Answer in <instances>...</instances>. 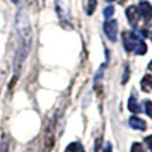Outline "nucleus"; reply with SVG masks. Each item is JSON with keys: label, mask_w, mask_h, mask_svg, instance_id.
<instances>
[{"label": "nucleus", "mask_w": 152, "mask_h": 152, "mask_svg": "<svg viewBox=\"0 0 152 152\" xmlns=\"http://www.w3.org/2000/svg\"><path fill=\"white\" fill-rule=\"evenodd\" d=\"M131 152H145V151H144V148L142 147L140 143H134L131 147Z\"/></svg>", "instance_id": "16"}, {"label": "nucleus", "mask_w": 152, "mask_h": 152, "mask_svg": "<svg viewBox=\"0 0 152 152\" xmlns=\"http://www.w3.org/2000/svg\"><path fill=\"white\" fill-rule=\"evenodd\" d=\"M128 77H129V68L126 67V72H124V77H123V84H126L128 81Z\"/></svg>", "instance_id": "18"}, {"label": "nucleus", "mask_w": 152, "mask_h": 152, "mask_svg": "<svg viewBox=\"0 0 152 152\" xmlns=\"http://www.w3.org/2000/svg\"><path fill=\"white\" fill-rule=\"evenodd\" d=\"M137 10H139V13L143 16L145 21H150L152 19V5L148 1H142L137 7Z\"/></svg>", "instance_id": "5"}, {"label": "nucleus", "mask_w": 152, "mask_h": 152, "mask_svg": "<svg viewBox=\"0 0 152 152\" xmlns=\"http://www.w3.org/2000/svg\"><path fill=\"white\" fill-rule=\"evenodd\" d=\"M0 152H8V139L3 137L1 143H0Z\"/></svg>", "instance_id": "15"}, {"label": "nucleus", "mask_w": 152, "mask_h": 152, "mask_svg": "<svg viewBox=\"0 0 152 152\" xmlns=\"http://www.w3.org/2000/svg\"><path fill=\"white\" fill-rule=\"evenodd\" d=\"M96 8V0H88V5H87V13L88 15H92Z\"/></svg>", "instance_id": "12"}, {"label": "nucleus", "mask_w": 152, "mask_h": 152, "mask_svg": "<svg viewBox=\"0 0 152 152\" xmlns=\"http://www.w3.org/2000/svg\"><path fill=\"white\" fill-rule=\"evenodd\" d=\"M144 143L148 145V148H150V150L152 151V135H150V136L145 137V139H144Z\"/></svg>", "instance_id": "17"}, {"label": "nucleus", "mask_w": 152, "mask_h": 152, "mask_svg": "<svg viewBox=\"0 0 152 152\" xmlns=\"http://www.w3.org/2000/svg\"><path fill=\"white\" fill-rule=\"evenodd\" d=\"M127 19H128L129 24L131 26H136L137 21H139V10H137V7H134V5H131V7L127 8Z\"/></svg>", "instance_id": "6"}, {"label": "nucleus", "mask_w": 152, "mask_h": 152, "mask_svg": "<svg viewBox=\"0 0 152 152\" xmlns=\"http://www.w3.org/2000/svg\"><path fill=\"white\" fill-rule=\"evenodd\" d=\"M28 1H34V0H28Z\"/></svg>", "instance_id": "22"}, {"label": "nucleus", "mask_w": 152, "mask_h": 152, "mask_svg": "<svg viewBox=\"0 0 152 152\" xmlns=\"http://www.w3.org/2000/svg\"><path fill=\"white\" fill-rule=\"evenodd\" d=\"M107 1H110V3H111V1H113V0H107Z\"/></svg>", "instance_id": "21"}, {"label": "nucleus", "mask_w": 152, "mask_h": 152, "mask_svg": "<svg viewBox=\"0 0 152 152\" xmlns=\"http://www.w3.org/2000/svg\"><path fill=\"white\" fill-rule=\"evenodd\" d=\"M134 51L136 55H144V53L147 52V45H145V43L140 39L139 42H137V44H136V47H135Z\"/></svg>", "instance_id": "11"}, {"label": "nucleus", "mask_w": 152, "mask_h": 152, "mask_svg": "<svg viewBox=\"0 0 152 152\" xmlns=\"http://www.w3.org/2000/svg\"><path fill=\"white\" fill-rule=\"evenodd\" d=\"M128 110L131 111L132 113H139L140 112V107L137 104V100H136V96L135 95H131L128 100Z\"/></svg>", "instance_id": "8"}, {"label": "nucleus", "mask_w": 152, "mask_h": 152, "mask_svg": "<svg viewBox=\"0 0 152 152\" xmlns=\"http://www.w3.org/2000/svg\"><path fill=\"white\" fill-rule=\"evenodd\" d=\"M144 110H145V113H147L150 118H152V102L147 100V102L144 103Z\"/></svg>", "instance_id": "14"}, {"label": "nucleus", "mask_w": 152, "mask_h": 152, "mask_svg": "<svg viewBox=\"0 0 152 152\" xmlns=\"http://www.w3.org/2000/svg\"><path fill=\"white\" fill-rule=\"evenodd\" d=\"M148 68H150V69H151V71H152V60L150 61V64H148Z\"/></svg>", "instance_id": "20"}, {"label": "nucleus", "mask_w": 152, "mask_h": 152, "mask_svg": "<svg viewBox=\"0 0 152 152\" xmlns=\"http://www.w3.org/2000/svg\"><path fill=\"white\" fill-rule=\"evenodd\" d=\"M142 88H143V91H145V92H150L152 89V77L150 75H145L144 77H143Z\"/></svg>", "instance_id": "10"}, {"label": "nucleus", "mask_w": 152, "mask_h": 152, "mask_svg": "<svg viewBox=\"0 0 152 152\" xmlns=\"http://www.w3.org/2000/svg\"><path fill=\"white\" fill-rule=\"evenodd\" d=\"M66 152H86V150H84V147L81 145V143L74 142V143H71V144L67 145Z\"/></svg>", "instance_id": "9"}, {"label": "nucleus", "mask_w": 152, "mask_h": 152, "mask_svg": "<svg viewBox=\"0 0 152 152\" xmlns=\"http://www.w3.org/2000/svg\"><path fill=\"white\" fill-rule=\"evenodd\" d=\"M103 152H112V144H111L110 142L105 143V147H104V150H103Z\"/></svg>", "instance_id": "19"}, {"label": "nucleus", "mask_w": 152, "mask_h": 152, "mask_svg": "<svg viewBox=\"0 0 152 152\" xmlns=\"http://www.w3.org/2000/svg\"><path fill=\"white\" fill-rule=\"evenodd\" d=\"M107 37L111 42H116V37H118V21L116 20H107L103 26Z\"/></svg>", "instance_id": "4"}, {"label": "nucleus", "mask_w": 152, "mask_h": 152, "mask_svg": "<svg viewBox=\"0 0 152 152\" xmlns=\"http://www.w3.org/2000/svg\"><path fill=\"white\" fill-rule=\"evenodd\" d=\"M113 12H115V8H113L112 5H108L107 8H104V11H103V15H104L105 19H110L111 16H112Z\"/></svg>", "instance_id": "13"}, {"label": "nucleus", "mask_w": 152, "mask_h": 152, "mask_svg": "<svg viewBox=\"0 0 152 152\" xmlns=\"http://www.w3.org/2000/svg\"><path fill=\"white\" fill-rule=\"evenodd\" d=\"M139 40H140V37H137L134 32H124L123 34V45L127 52L134 51Z\"/></svg>", "instance_id": "3"}, {"label": "nucleus", "mask_w": 152, "mask_h": 152, "mask_svg": "<svg viewBox=\"0 0 152 152\" xmlns=\"http://www.w3.org/2000/svg\"><path fill=\"white\" fill-rule=\"evenodd\" d=\"M16 28H18V35L19 40H20V48L18 52V61H16V68H20V64L23 63V60L27 58L31 48V40H32V32L31 27H29V20L27 16L26 11L21 10L18 13V19H16ZM15 68V69H16Z\"/></svg>", "instance_id": "1"}, {"label": "nucleus", "mask_w": 152, "mask_h": 152, "mask_svg": "<svg viewBox=\"0 0 152 152\" xmlns=\"http://www.w3.org/2000/svg\"><path fill=\"white\" fill-rule=\"evenodd\" d=\"M129 126L132 127L134 129H139V131H144L145 128H147V124H145V121L143 120V119L137 118V116H131L128 120Z\"/></svg>", "instance_id": "7"}, {"label": "nucleus", "mask_w": 152, "mask_h": 152, "mask_svg": "<svg viewBox=\"0 0 152 152\" xmlns=\"http://www.w3.org/2000/svg\"><path fill=\"white\" fill-rule=\"evenodd\" d=\"M69 0H58L56 1V11H58V16L60 18L61 23L67 24L69 19Z\"/></svg>", "instance_id": "2"}]
</instances>
